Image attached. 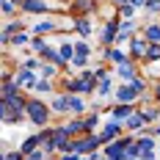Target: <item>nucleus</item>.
<instances>
[{
	"label": "nucleus",
	"instance_id": "f257e3e1",
	"mask_svg": "<svg viewBox=\"0 0 160 160\" xmlns=\"http://www.w3.org/2000/svg\"><path fill=\"white\" fill-rule=\"evenodd\" d=\"M28 111H31V119L36 124H44V119H47V108L42 105V102H28Z\"/></svg>",
	"mask_w": 160,
	"mask_h": 160
},
{
	"label": "nucleus",
	"instance_id": "f03ea898",
	"mask_svg": "<svg viewBox=\"0 0 160 160\" xmlns=\"http://www.w3.org/2000/svg\"><path fill=\"white\" fill-rule=\"evenodd\" d=\"M97 144H99V138H88V141H78V144H72V149H78V152H91Z\"/></svg>",
	"mask_w": 160,
	"mask_h": 160
},
{
	"label": "nucleus",
	"instance_id": "7ed1b4c3",
	"mask_svg": "<svg viewBox=\"0 0 160 160\" xmlns=\"http://www.w3.org/2000/svg\"><path fill=\"white\" fill-rule=\"evenodd\" d=\"M122 149H124L122 144H116V146H108V158H111V160H122V158H124V152H122Z\"/></svg>",
	"mask_w": 160,
	"mask_h": 160
},
{
	"label": "nucleus",
	"instance_id": "20e7f679",
	"mask_svg": "<svg viewBox=\"0 0 160 160\" xmlns=\"http://www.w3.org/2000/svg\"><path fill=\"white\" fill-rule=\"evenodd\" d=\"M52 108H55V111H69V108H72V99H69V97H58Z\"/></svg>",
	"mask_w": 160,
	"mask_h": 160
},
{
	"label": "nucleus",
	"instance_id": "39448f33",
	"mask_svg": "<svg viewBox=\"0 0 160 160\" xmlns=\"http://www.w3.org/2000/svg\"><path fill=\"white\" fill-rule=\"evenodd\" d=\"M146 39H149V42H160V28L149 25V28H146Z\"/></svg>",
	"mask_w": 160,
	"mask_h": 160
},
{
	"label": "nucleus",
	"instance_id": "423d86ee",
	"mask_svg": "<svg viewBox=\"0 0 160 160\" xmlns=\"http://www.w3.org/2000/svg\"><path fill=\"white\" fill-rule=\"evenodd\" d=\"M36 144H39V138H28V141L22 144V152H25V155H33V149H36Z\"/></svg>",
	"mask_w": 160,
	"mask_h": 160
},
{
	"label": "nucleus",
	"instance_id": "0eeeda50",
	"mask_svg": "<svg viewBox=\"0 0 160 160\" xmlns=\"http://www.w3.org/2000/svg\"><path fill=\"white\" fill-rule=\"evenodd\" d=\"M25 8H31V11H44V3H42V0H25Z\"/></svg>",
	"mask_w": 160,
	"mask_h": 160
},
{
	"label": "nucleus",
	"instance_id": "6e6552de",
	"mask_svg": "<svg viewBox=\"0 0 160 160\" xmlns=\"http://www.w3.org/2000/svg\"><path fill=\"white\" fill-rule=\"evenodd\" d=\"M17 83H19V86H28V83H33V75L31 72H19V75H17Z\"/></svg>",
	"mask_w": 160,
	"mask_h": 160
},
{
	"label": "nucleus",
	"instance_id": "1a4fd4ad",
	"mask_svg": "<svg viewBox=\"0 0 160 160\" xmlns=\"http://www.w3.org/2000/svg\"><path fill=\"white\" fill-rule=\"evenodd\" d=\"M116 132H119V127H116V124H108L105 132H102V138H105V141H111V138H116Z\"/></svg>",
	"mask_w": 160,
	"mask_h": 160
},
{
	"label": "nucleus",
	"instance_id": "9d476101",
	"mask_svg": "<svg viewBox=\"0 0 160 160\" xmlns=\"http://www.w3.org/2000/svg\"><path fill=\"white\" fill-rule=\"evenodd\" d=\"M132 97H135V88H122V91H119V99H122V102H127Z\"/></svg>",
	"mask_w": 160,
	"mask_h": 160
},
{
	"label": "nucleus",
	"instance_id": "9b49d317",
	"mask_svg": "<svg viewBox=\"0 0 160 160\" xmlns=\"http://www.w3.org/2000/svg\"><path fill=\"white\" fill-rule=\"evenodd\" d=\"M141 122H144V116H132V119H127V127L138 130V127H141Z\"/></svg>",
	"mask_w": 160,
	"mask_h": 160
},
{
	"label": "nucleus",
	"instance_id": "f8f14e48",
	"mask_svg": "<svg viewBox=\"0 0 160 160\" xmlns=\"http://www.w3.org/2000/svg\"><path fill=\"white\" fill-rule=\"evenodd\" d=\"M116 36H113V25H108L105 31H102V42H113Z\"/></svg>",
	"mask_w": 160,
	"mask_h": 160
},
{
	"label": "nucleus",
	"instance_id": "ddd939ff",
	"mask_svg": "<svg viewBox=\"0 0 160 160\" xmlns=\"http://www.w3.org/2000/svg\"><path fill=\"white\" fill-rule=\"evenodd\" d=\"M146 58H152V61H158V58H160V47H158V44H155V47H149Z\"/></svg>",
	"mask_w": 160,
	"mask_h": 160
},
{
	"label": "nucleus",
	"instance_id": "4468645a",
	"mask_svg": "<svg viewBox=\"0 0 160 160\" xmlns=\"http://www.w3.org/2000/svg\"><path fill=\"white\" fill-rule=\"evenodd\" d=\"M58 55H61V61H66V58H69V55H72V47H69V44H64V47H61V52H58Z\"/></svg>",
	"mask_w": 160,
	"mask_h": 160
},
{
	"label": "nucleus",
	"instance_id": "2eb2a0df",
	"mask_svg": "<svg viewBox=\"0 0 160 160\" xmlns=\"http://www.w3.org/2000/svg\"><path fill=\"white\" fill-rule=\"evenodd\" d=\"M75 50H78V58H83V55H88V47H86V44H78Z\"/></svg>",
	"mask_w": 160,
	"mask_h": 160
},
{
	"label": "nucleus",
	"instance_id": "dca6fc26",
	"mask_svg": "<svg viewBox=\"0 0 160 160\" xmlns=\"http://www.w3.org/2000/svg\"><path fill=\"white\" fill-rule=\"evenodd\" d=\"M108 58H113V61H119V64H122V61H124V55H122V52H119V50H113L111 55H108Z\"/></svg>",
	"mask_w": 160,
	"mask_h": 160
},
{
	"label": "nucleus",
	"instance_id": "f3484780",
	"mask_svg": "<svg viewBox=\"0 0 160 160\" xmlns=\"http://www.w3.org/2000/svg\"><path fill=\"white\" fill-rule=\"evenodd\" d=\"M72 111H83V102H80L78 97H72Z\"/></svg>",
	"mask_w": 160,
	"mask_h": 160
},
{
	"label": "nucleus",
	"instance_id": "a211bd4d",
	"mask_svg": "<svg viewBox=\"0 0 160 160\" xmlns=\"http://www.w3.org/2000/svg\"><path fill=\"white\" fill-rule=\"evenodd\" d=\"M78 28H80V33H86V36H88V31H91V25H88V22H78Z\"/></svg>",
	"mask_w": 160,
	"mask_h": 160
},
{
	"label": "nucleus",
	"instance_id": "6ab92c4d",
	"mask_svg": "<svg viewBox=\"0 0 160 160\" xmlns=\"http://www.w3.org/2000/svg\"><path fill=\"white\" fill-rule=\"evenodd\" d=\"M119 72H122V78H130V75H132V69H130L127 64H122V69H119Z\"/></svg>",
	"mask_w": 160,
	"mask_h": 160
},
{
	"label": "nucleus",
	"instance_id": "aec40b11",
	"mask_svg": "<svg viewBox=\"0 0 160 160\" xmlns=\"http://www.w3.org/2000/svg\"><path fill=\"white\" fill-rule=\"evenodd\" d=\"M33 88H36V91H50V83H36Z\"/></svg>",
	"mask_w": 160,
	"mask_h": 160
},
{
	"label": "nucleus",
	"instance_id": "412c9836",
	"mask_svg": "<svg viewBox=\"0 0 160 160\" xmlns=\"http://www.w3.org/2000/svg\"><path fill=\"white\" fill-rule=\"evenodd\" d=\"M50 28H52L50 22H39V25H36V31H39V33H42V31H50Z\"/></svg>",
	"mask_w": 160,
	"mask_h": 160
},
{
	"label": "nucleus",
	"instance_id": "4be33fe9",
	"mask_svg": "<svg viewBox=\"0 0 160 160\" xmlns=\"http://www.w3.org/2000/svg\"><path fill=\"white\" fill-rule=\"evenodd\" d=\"M28 160H47V158H44L42 152H33V155H31V158H28Z\"/></svg>",
	"mask_w": 160,
	"mask_h": 160
},
{
	"label": "nucleus",
	"instance_id": "5701e85b",
	"mask_svg": "<svg viewBox=\"0 0 160 160\" xmlns=\"http://www.w3.org/2000/svg\"><path fill=\"white\" fill-rule=\"evenodd\" d=\"M64 160H78V158H75V155H66V158Z\"/></svg>",
	"mask_w": 160,
	"mask_h": 160
},
{
	"label": "nucleus",
	"instance_id": "b1692460",
	"mask_svg": "<svg viewBox=\"0 0 160 160\" xmlns=\"http://www.w3.org/2000/svg\"><path fill=\"white\" fill-rule=\"evenodd\" d=\"M116 3H122V0H116Z\"/></svg>",
	"mask_w": 160,
	"mask_h": 160
},
{
	"label": "nucleus",
	"instance_id": "393cba45",
	"mask_svg": "<svg viewBox=\"0 0 160 160\" xmlns=\"http://www.w3.org/2000/svg\"><path fill=\"white\" fill-rule=\"evenodd\" d=\"M158 132H160V127H158Z\"/></svg>",
	"mask_w": 160,
	"mask_h": 160
}]
</instances>
